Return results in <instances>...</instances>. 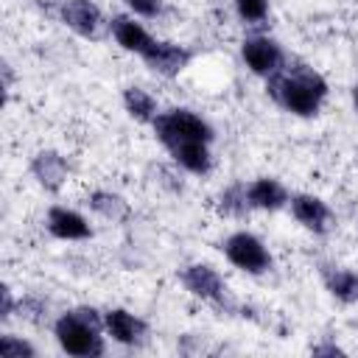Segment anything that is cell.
<instances>
[{"label":"cell","instance_id":"1","mask_svg":"<svg viewBox=\"0 0 358 358\" xmlns=\"http://www.w3.org/2000/svg\"><path fill=\"white\" fill-rule=\"evenodd\" d=\"M268 92L288 112L302 115V117H310V115L319 112L322 98L327 95V84H324L322 76H316L310 70H299L294 76H277V73H271L268 76Z\"/></svg>","mask_w":358,"mask_h":358},{"label":"cell","instance_id":"2","mask_svg":"<svg viewBox=\"0 0 358 358\" xmlns=\"http://www.w3.org/2000/svg\"><path fill=\"white\" fill-rule=\"evenodd\" d=\"M56 341L62 344L64 352L78 355V358H92L103 352V341L98 336L101 330V316L92 308H76L64 313L56 322Z\"/></svg>","mask_w":358,"mask_h":358},{"label":"cell","instance_id":"3","mask_svg":"<svg viewBox=\"0 0 358 358\" xmlns=\"http://www.w3.org/2000/svg\"><path fill=\"white\" fill-rule=\"evenodd\" d=\"M151 123H154V134L159 137L162 145H168V151L176 148V145H182V143H193V140L210 143L213 140V129L199 115H193L187 109L162 112Z\"/></svg>","mask_w":358,"mask_h":358},{"label":"cell","instance_id":"4","mask_svg":"<svg viewBox=\"0 0 358 358\" xmlns=\"http://www.w3.org/2000/svg\"><path fill=\"white\" fill-rule=\"evenodd\" d=\"M224 252H227V260L249 274H260L271 266V257L266 252V246L252 235V232H235L227 238L224 243Z\"/></svg>","mask_w":358,"mask_h":358},{"label":"cell","instance_id":"5","mask_svg":"<svg viewBox=\"0 0 358 358\" xmlns=\"http://www.w3.org/2000/svg\"><path fill=\"white\" fill-rule=\"evenodd\" d=\"M143 62H145V67L151 70V73H157V76H165V78H173V76H179L185 67H187V62H190V50L187 48H182V45H173V42H151L143 53Z\"/></svg>","mask_w":358,"mask_h":358},{"label":"cell","instance_id":"6","mask_svg":"<svg viewBox=\"0 0 358 358\" xmlns=\"http://www.w3.org/2000/svg\"><path fill=\"white\" fill-rule=\"evenodd\" d=\"M182 282L185 288L193 294V296H201V299H221L224 296V280L218 277L215 268H210L207 263H193L182 271Z\"/></svg>","mask_w":358,"mask_h":358},{"label":"cell","instance_id":"7","mask_svg":"<svg viewBox=\"0 0 358 358\" xmlns=\"http://www.w3.org/2000/svg\"><path fill=\"white\" fill-rule=\"evenodd\" d=\"M243 62L252 67V73L271 76V73H277V67L282 62V53H280V48L271 39L255 36V39H246L243 42Z\"/></svg>","mask_w":358,"mask_h":358},{"label":"cell","instance_id":"8","mask_svg":"<svg viewBox=\"0 0 358 358\" xmlns=\"http://www.w3.org/2000/svg\"><path fill=\"white\" fill-rule=\"evenodd\" d=\"M62 20L81 36H95L101 28V11L90 0H64L62 3Z\"/></svg>","mask_w":358,"mask_h":358},{"label":"cell","instance_id":"9","mask_svg":"<svg viewBox=\"0 0 358 358\" xmlns=\"http://www.w3.org/2000/svg\"><path fill=\"white\" fill-rule=\"evenodd\" d=\"M31 173L45 190H59L67 179V159L59 151H39L31 162Z\"/></svg>","mask_w":358,"mask_h":358},{"label":"cell","instance_id":"10","mask_svg":"<svg viewBox=\"0 0 358 358\" xmlns=\"http://www.w3.org/2000/svg\"><path fill=\"white\" fill-rule=\"evenodd\" d=\"M48 229L62 241H84L92 235L84 215H78L76 210H67V207H53L48 213Z\"/></svg>","mask_w":358,"mask_h":358},{"label":"cell","instance_id":"11","mask_svg":"<svg viewBox=\"0 0 358 358\" xmlns=\"http://www.w3.org/2000/svg\"><path fill=\"white\" fill-rule=\"evenodd\" d=\"M291 213H294V218H296L302 227H308V229H313V232H324V229H327L330 210H327V204H324L322 199H316V196H308V193L294 196V199H291Z\"/></svg>","mask_w":358,"mask_h":358},{"label":"cell","instance_id":"12","mask_svg":"<svg viewBox=\"0 0 358 358\" xmlns=\"http://www.w3.org/2000/svg\"><path fill=\"white\" fill-rule=\"evenodd\" d=\"M103 324H106V333H109L115 341H120V344H134V341L140 338V333L145 330V324H143L134 313H129V310H123V308L109 310L106 319H103Z\"/></svg>","mask_w":358,"mask_h":358},{"label":"cell","instance_id":"13","mask_svg":"<svg viewBox=\"0 0 358 358\" xmlns=\"http://www.w3.org/2000/svg\"><path fill=\"white\" fill-rule=\"evenodd\" d=\"M246 199L252 207H260V210H280L285 201H288V193L280 182L274 179H255L249 187H246Z\"/></svg>","mask_w":358,"mask_h":358},{"label":"cell","instance_id":"14","mask_svg":"<svg viewBox=\"0 0 358 358\" xmlns=\"http://www.w3.org/2000/svg\"><path fill=\"white\" fill-rule=\"evenodd\" d=\"M112 34H115V39H117L120 48L134 50V53H143V50L154 42V39L148 36V31H145L140 22L129 20V17H115V20H112Z\"/></svg>","mask_w":358,"mask_h":358},{"label":"cell","instance_id":"15","mask_svg":"<svg viewBox=\"0 0 358 358\" xmlns=\"http://www.w3.org/2000/svg\"><path fill=\"white\" fill-rule=\"evenodd\" d=\"M171 154H173L176 162H179L182 168H187L190 173H207V171L213 168V157H210V151H207V143H199V140L182 143V145L171 148Z\"/></svg>","mask_w":358,"mask_h":358},{"label":"cell","instance_id":"16","mask_svg":"<svg viewBox=\"0 0 358 358\" xmlns=\"http://www.w3.org/2000/svg\"><path fill=\"white\" fill-rule=\"evenodd\" d=\"M90 207L103 215L106 221H126L129 218V201L117 193H106V190H95L90 196Z\"/></svg>","mask_w":358,"mask_h":358},{"label":"cell","instance_id":"17","mask_svg":"<svg viewBox=\"0 0 358 358\" xmlns=\"http://www.w3.org/2000/svg\"><path fill=\"white\" fill-rule=\"evenodd\" d=\"M123 103H126V112H129L134 120L148 123V120L157 117V101H154L145 90H140V87H129V90L123 92Z\"/></svg>","mask_w":358,"mask_h":358},{"label":"cell","instance_id":"18","mask_svg":"<svg viewBox=\"0 0 358 358\" xmlns=\"http://www.w3.org/2000/svg\"><path fill=\"white\" fill-rule=\"evenodd\" d=\"M327 291L341 299V302H358V274L355 271H347V268H338V271H330L327 277Z\"/></svg>","mask_w":358,"mask_h":358},{"label":"cell","instance_id":"19","mask_svg":"<svg viewBox=\"0 0 358 358\" xmlns=\"http://www.w3.org/2000/svg\"><path fill=\"white\" fill-rule=\"evenodd\" d=\"M0 355H6V358H31V355H36V350L28 344V341H22V338H17V336H3L0 338Z\"/></svg>","mask_w":358,"mask_h":358},{"label":"cell","instance_id":"20","mask_svg":"<svg viewBox=\"0 0 358 358\" xmlns=\"http://www.w3.org/2000/svg\"><path fill=\"white\" fill-rule=\"evenodd\" d=\"M235 8L246 22H260L268 14V3L266 0H235Z\"/></svg>","mask_w":358,"mask_h":358},{"label":"cell","instance_id":"21","mask_svg":"<svg viewBox=\"0 0 358 358\" xmlns=\"http://www.w3.org/2000/svg\"><path fill=\"white\" fill-rule=\"evenodd\" d=\"M246 204H249L246 187H241V185H235V187H229V190L221 193V210L224 213H241Z\"/></svg>","mask_w":358,"mask_h":358},{"label":"cell","instance_id":"22","mask_svg":"<svg viewBox=\"0 0 358 358\" xmlns=\"http://www.w3.org/2000/svg\"><path fill=\"white\" fill-rule=\"evenodd\" d=\"M129 3V8L134 11V14H140V17H154V14H159V8H162V0H126Z\"/></svg>","mask_w":358,"mask_h":358},{"label":"cell","instance_id":"23","mask_svg":"<svg viewBox=\"0 0 358 358\" xmlns=\"http://www.w3.org/2000/svg\"><path fill=\"white\" fill-rule=\"evenodd\" d=\"M14 313V296H11V288H3V319H8Z\"/></svg>","mask_w":358,"mask_h":358},{"label":"cell","instance_id":"24","mask_svg":"<svg viewBox=\"0 0 358 358\" xmlns=\"http://www.w3.org/2000/svg\"><path fill=\"white\" fill-rule=\"evenodd\" d=\"M313 355H344V350L336 344H322V347H313Z\"/></svg>","mask_w":358,"mask_h":358},{"label":"cell","instance_id":"25","mask_svg":"<svg viewBox=\"0 0 358 358\" xmlns=\"http://www.w3.org/2000/svg\"><path fill=\"white\" fill-rule=\"evenodd\" d=\"M352 101H355V109H358V87L352 90Z\"/></svg>","mask_w":358,"mask_h":358}]
</instances>
